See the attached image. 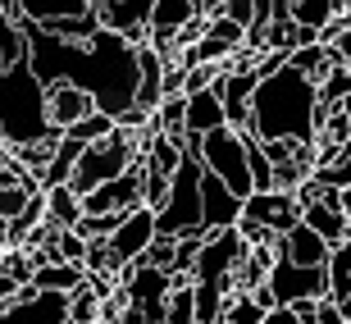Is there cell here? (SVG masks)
Wrapping results in <instances>:
<instances>
[{
  "instance_id": "11",
  "label": "cell",
  "mask_w": 351,
  "mask_h": 324,
  "mask_svg": "<svg viewBox=\"0 0 351 324\" xmlns=\"http://www.w3.org/2000/svg\"><path fill=\"white\" fill-rule=\"evenodd\" d=\"M96 23L101 32H114L128 46L151 41V0H96Z\"/></svg>"
},
{
  "instance_id": "7",
  "label": "cell",
  "mask_w": 351,
  "mask_h": 324,
  "mask_svg": "<svg viewBox=\"0 0 351 324\" xmlns=\"http://www.w3.org/2000/svg\"><path fill=\"white\" fill-rule=\"evenodd\" d=\"M119 292L142 315V324H165V297L173 292V279L165 270H156V265L137 260V265H128L119 274Z\"/></svg>"
},
{
  "instance_id": "18",
  "label": "cell",
  "mask_w": 351,
  "mask_h": 324,
  "mask_svg": "<svg viewBox=\"0 0 351 324\" xmlns=\"http://www.w3.org/2000/svg\"><path fill=\"white\" fill-rule=\"evenodd\" d=\"M274 260H287V265H306V270H315V265H324L328 260V246L319 242V238L306 229V224H297V229H287L283 238H274Z\"/></svg>"
},
{
  "instance_id": "32",
  "label": "cell",
  "mask_w": 351,
  "mask_h": 324,
  "mask_svg": "<svg viewBox=\"0 0 351 324\" xmlns=\"http://www.w3.org/2000/svg\"><path fill=\"white\" fill-rule=\"evenodd\" d=\"M338 210H342V220L351 224V187H347V192H338Z\"/></svg>"
},
{
  "instance_id": "36",
  "label": "cell",
  "mask_w": 351,
  "mask_h": 324,
  "mask_svg": "<svg viewBox=\"0 0 351 324\" xmlns=\"http://www.w3.org/2000/svg\"><path fill=\"white\" fill-rule=\"evenodd\" d=\"M342 23H347V32H351V0H347V14H342Z\"/></svg>"
},
{
  "instance_id": "10",
  "label": "cell",
  "mask_w": 351,
  "mask_h": 324,
  "mask_svg": "<svg viewBox=\"0 0 351 324\" xmlns=\"http://www.w3.org/2000/svg\"><path fill=\"white\" fill-rule=\"evenodd\" d=\"M156 242V210H128L123 220H119V229L110 238H105V246H110V260H114V270L123 274L128 265H137V260L146 256V246Z\"/></svg>"
},
{
  "instance_id": "12",
  "label": "cell",
  "mask_w": 351,
  "mask_h": 324,
  "mask_svg": "<svg viewBox=\"0 0 351 324\" xmlns=\"http://www.w3.org/2000/svg\"><path fill=\"white\" fill-rule=\"evenodd\" d=\"M242 220H251L269 238H283L287 229L301 224V206H297L292 192H251L247 201H242Z\"/></svg>"
},
{
  "instance_id": "15",
  "label": "cell",
  "mask_w": 351,
  "mask_h": 324,
  "mask_svg": "<svg viewBox=\"0 0 351 324\" xmlns=\"http://www.w3.org/2000/svg\"><path fill=\"white\" fill-rule=\"evenodd\" d=\"M91 115H101V110H96V101H91L87 91H78V87H46V124H51L60 137H64L73 124L91 119Z\"/></svg>"
},
{
  "instance_id": "31",
  "label": "cell",
  "mask_w": 351,
  "mask_h": 324,
  "mask_svg": "<svg viewBox=\"0 0 351 324\" xmlns=\"http://www.w3.org/2000/svg\"><path fill=\"white\" fill-rule=\"evenodd\" d=\"M261 324H297V315L287 311V306H274V311H269V315H265V320H261Z\"/></svg>"
},
{
  "instance_id": "23",
  "label": "cell",
  "mask_w": 351,
  "mask_h": 324,
  "mask_svg": "<svg viewBox=\"0 0 351 324\" xmlns=\"http://www.w3.org/2000/svg\"><path fill=\"white\" fill-rule=\"evenodd\" d=\"M27 60V41H23V27L14 23L10 14V0L0 5V69H14Z\"/></svg>"
},
{
  "instance_id": "35",
  "label": "cell",
  "mask_w": 351,
  "mask_h": 324,
  "mask_svg": "<svg viewBox=\"0 0 351 324\" xmlns=\"http://www.w3.org/2000/svg\"><path fill=\"white\" fill-rule=\"evenodd\" d=\"M338 156H342V160H351V137H347V142H342V151H338Z\"/></svg>"
},
{
  "instance_id": "22",
  "label": "cell",
  "mask_w": 351,
  "mask_h": 324,
  "mask_svg": "<svg viewBox=\"0 0 351 324\" xmlns=\"http://www.w3.org/2000/svg\"><path fill=\"white\" fill-rule=\"evenodd\" d=\"M82 201L73 196V187H46V224L51 229H78Z\"/></svg>"
},
{
  "instance_id": "1",
  "label": "cell",
  "mask_w": 351,
  "mask_h": 324,
  "mask_svg": "<svg viewBox=\"0 0 351 324\" xmlns=\"http://www.w3.org/2000/svg\"><path fill=\"white\" fill-rule=\"evenodd\" d=\"M14 23L23 27L27 41V69L37 73L41 87H78L87 91L96 110L105 119H123L137 101V46H128L114 32H96L91 41L73 46V41H55L46 32H37L32 23H23L19 5L10 0Z\"/></svg>"
},
{
  "instance_id": "29",
  "label": "cell",
  "mask_w": 351,
  "mask_h": 324,
  "mask_svg": "<svg viewBox=\"0 0 351 324\" xmlns=\"http://www.w3.org/2000/svg\"><path fill=\"white\" fill-rule=\"evenodd\" d=\"M173 246H178V242H173V238H156V242H151V246H146V265H156V270H165V274H169L173 270Z\"/></svg>"
},
{
  "instance_id": "8",
  "label": "cell",
  "mask_w": 351,
  "mask_h": 324,
  "mask_svg": "<svg viewBox=\"0 0 351 324\" xmlns=\"http://www.w3.org/2000/svg\"><path fill=\"white\" fill-rule=\"evenodd\" d=\"M265 288H269L274 306H287V311H292V306H301V301H324L328 297V270H324V265L306 270V265L274 260Z\"/></svg>"
},
{
  "instance_id": "34",
  "label": "cell",
  "mask_w": 351,
  "mask_h": 324,
  "mask_svg": "<svg viewBox=\"0 0 351 324\" xmlns=\"http://www.w3.org/2000/svg\"><path fill=\"white\" fill-rule=\"evenodd\" d=\"M0 251H10V224L0 220Z\"/></svg>"
},
{
  "instance_id": "25",
  "label": "cell",
  "mask_w": 351,
  "mask_h": 324,
  "mask_svg": "<svg viewBox=\"0 0 351 324\" xmlns=\"http://www.w3.org/2000/svg\"><path fill=\"white\" fill-rule=\"evenodd\" d=\"M165 324H196V297L187 279H178L173 292L165 297Z\"/></svg>"
},
{
  "instance_id": "17",
  "label": "cell",
  "mask_w": 351,
  "mask_h": 324,
  "mask_svg": "<svg viewBox=\"0 0 351 324\" xmlns=\"http://www.w3.org/2000/svg\"><path fill=\"white\" fill-rule=\"evenodd\" d=\"M283 10H287V23L297 27V32H311L319 41V32L347 14V0H283Z\"/></svg>"
},
{
  "instance_id": "33",
  "label": "cell",
  "mask_w": 351,
  "mask_h": 324,
  "mask_svg": "<svg viewBox=\"0 0 351 324\" xmlns=\"http://www.w3.org/2000/svg\"><path fill=\"white\" fill-rule=\"evenodd\" d=\"M333 306H338V315H342V320L351 324V292H347V297H338V301H333Z\"/></svg>"
},
{
  "instance_id": "19",
  "label": "cell",
  "mask_w": 351,
  "mask_h": 324,
  "mask_svg": "<svg viewBox=\"0 0 351 324\" xmlns=\"http://www.w3.org/2000/svg\"><path fill=\"white\" fill-rule=\"evenodd\" d=\"M215 128H228V124H223L219 91H215V87L192 91V96H187V115H182V132L201 142V137H206V132H215Z\"/></svg>"
},
{
  "instance_id": "30",
  "label": "cell",
  "mask_w": 351,
  "mask_h": 324,
  "mask_svg": "<svg viewBox=\"0 0 351 324\" xmlns=\"http://www.w3.org/2000/svg\"><path fill=\"white\" fill-rule=\"evenodd\" d=\"M315 324H347V320L338 315V306H333V297L315 301Z\"/></svg>"
},
{
  "instance_id": "3",
  "label": "cell",
  "mask_w": 351,
  "mask_h": 324,
  "mask_svg": "<svg viewBox=\"0 0 351 324\" xmlns=\"http://www.w3.org/2000/svg\"><path fill=\"white\" fill-rule=\"evenodd\" d=\"M0 142L10 146H55L60 132L46 124V87L23 65L0 69Z\"/></svg>"
},
{
  "instance_id": "9",
  "label": "cell",
  "mask_w": 351,
  "mask_h": 324,
  "mask_svg": "<svg viewBox=\"0 0 351 324\" xmlns=\"http://www.w3.org/2000/svg\"><path fill=\"white\" fill-rule=\"evenodd\" d=\"M247 256V242L237 238V229H223V233H206L201 238V251H196L192 265V284H219V279H233V270Z\"/></svg>"
},
{
  "instance_id": "20",
  "label": "cell",
  "mask_w": 351,
  "mask_h": 324,
  "mask_svg": "<svg viewBox=\"0 0 351 324\" xmlns=\"http://www.w3.org/2000/svg\"><path fill=\"white\" fill-rule=\"evenodd\" d=\"M32 288L37 292H60V297H73L87 288V270L82 265H64V260H55V265H41L32 274Z\"/></svg>"
},
{
  "instance_id": "27",
  "label": "cell",
  "mask_w": 351,
  "mask_h": 324,
  "mask_svg": "<svg viewBox=\"0 0 351 324\" xmlns=\"http://www.w3.org/2000/svg\"><path fill=\"white\" fill-rule=\"evenodd\" d=\"M315 183L319 187H328V192H347L351 187V160H328V165H319L315 169Z\"/></svg>"
},
{
  "instance_id": "5",
  "label": "cell",
  "mask_w": 351,
  "mask_h": 324,
  "mask_svg": "<svg viewBox=\"0 0 351 324\" xmlns=\"http://www.w3.org/2000/svg\"><path fill=\"white\" fill-rule=\"evenodd\" d=\"M156 238H206L201 233V160L182 156L178 174L169 178V196L156 210Z\"/></svg>"
},
{
  "instance_id": "4",
  "label": "cell",
  "mask_w": 351,
  "mask_h": 324,
  "mask_svg": "<svg viewBox=\"0 0 351 324\" xmlns=\"http://www.w3.org/2000/svg\"><path fill=\"white\" fill-rule=\"evenodd\" d=\"M142 137H146V132H142ZM142 137H132V132L114 128L105 142L87 146V151H82V160L73 165V174H69V187H73V196L82 201V196H91L96 187L123 178V174L137 165V156H142Z\"/></svg>"
},
{
  "instance_id": "13",
  "label": "cell",
  "mask_w": 351,
  "mask_h": 324,
  "mask_svg": "<svg viewBox=\"0 0 351 324\" xmlns=\"http://www.w3.org/2000/svg\"><path fill=\"white\" fill-rule=\"evenodd\" d=\"M0 324H69V297L37 292V288L27 284L14 301L0 306Z\"/></svg>"
},
{
  "instance_id": "21",
  "label": "cell",
  "mask_w": 351,
  "mask_h": 324,
  "mask_svg": "<svg viewBox=\"0 0 351 324\" xmlns=\"http://www.w3.org/2000/svg\"><path fill=\"white\" fill-rule=\"evenodd\" d=\"M196 297V324H219L223 301L233 297V279H219V284H192Z\"/></svg>"
},
{
  "instance_id": "28",
  "label": "cell",
  "mask_w": 351,
  "mask_h": 324,
  "mask_svg": "<svg viewBox=\"0 0 351 324\" xmlns=\"http://www.w3.org/2000/svg\"><path fill=\"white\" fill-rule=\"evenodd\" d=\"M69 324H101V301L91 297L87 288L69 297Z\"/></svg>"
},
{
  "instance_id": "24",
  "label": "cell",
  "mask_w": 351,
  "mask_h": 324,
  "mask_svg": "<svg viewBox=\"0 0 351 324\" xmlns=\"http://www.w3.org/2000/svg\"><path fill=\"white\" fill-rule=\"evenodd\" d=\"M324 270H328V297H333V301L347 297V292H351V242H342V246L328 251Z\"/></svg>"
},
{
  "instance_id": "2",
  "label": "cell",
  "mask_w": 351,
  "mask_h": 324,
  "mask_svg": "<svg viewBox=\"0 0 351 324\" xmlns=\"http://www.w3.org/2000/svg\"><path fill=\"white\" fill-rule=\"evenodd\" d=\"M319 128V91L306 73L278 69L269 78L256 82L251 96V137L256 142H292V146H315Z\"/></svg>"
},
{
  "instance_id": "14",
  "label": "cell",
  "mask_w": 351,
  "mask_h": 324,
  "mask_svg": "<svg viewBox=\"0 0 351 324\" xmlns=\"http://www.w3.org/2000/svg\"><path fill=\"white\" fill-rule=\"evenodd\" d=\"M242 220V201H237L219 178H210L201 169V233H223V229H237Z\"/></svg>"
},
{
  "instance_id": "16",
  "label": "cell",
  "mask_w": 351,
  "mask_h": 324,
  "mask_svg": "<svg viewBox=\"0 0 351 324\" xmlns=\"http://www.w3.org/2000/svg\"><path fill=\"white\" fill-rule=\"evenodd\" d=\"M301 224H306V229H311L328 251L342 246V242H351V224L342 220V210H338V192H328V187H324V196H319L315 206L301 210Z\"/></svg>"
},
{
  "instance_id": "6",
  "label": "cell",
  "mask_w": 351,
  "mask_h": 324,
  "mask_svg": "<svg viewBox=\"0 0 351 324\" xmlns=\"http://www.w3.org/2000/svg\"><path fill=\"white\" fill-rule=\"evenodd\" d=\"M201 169L210 178H219L237 201H247L256 187H251V169H247V151H242V137L233 128H215L201 137V151H196Z\"/></svg>"
},
{
  "instance_id": "26",
  "label": "cell",
  "mask_w": 351,
  "mask_h": 324,
  "mask_svg": "<svg viewBox=\"0 0 351 324\" xmlns=\"http://www.w3.org/2000/svg\"><path fill=\"white\" fill-rule=\"evenodd\" d=\"M110 132H114V119L91 115V119H82V124H73L64 137H69V142H78V146H96V142H105Z\"/></svg>"
}]
</instances>
